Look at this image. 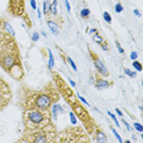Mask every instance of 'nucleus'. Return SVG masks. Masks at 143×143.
Here are the masks:
<instances>
[{"label": "nucleus", "mask_w": 143, "mask_h": 143, "mask_svg": "<svg viewBox=\"0 0 143 143\" xmlns=\"http://www.w3.org/2000/svg\"><path fill=\"white\" fill-rule=\"evenodd\" d=\"M89 14H91V11H89L88 9H82L81 10V16L83 19H87V17L89 16Z\"/></svg>", "instance_id": "obj_16"}, {"label": "nucleus", "mask_w": 143, "mask_h": 143, "mask_svg": "<svg viewBox=\"0 0 143 143\" xmlns=\"http://www.w3.org/2000/svg\"><path fill=\"white\" fill-rule=\"evenodd\" d=\"M70 119H71V122H72V125H76V123H77V119H76V116H75L73 111H72V113H70Z\"/></svg>", "instance_id": "obj_21"}, {"label": "nucleus", "mask_w": 143, "mask_h": 143, "mask_svg": "<svg viewBox=\"0 0 143 143\" xmlns=\"http://www.w3.org/2000/svg\"><path fill=\"white\" fill-rule=\"evenodd\" d=\"M116 47H118V49H119V53H120V54H123V53H125V51H123V49L121 48V45H120V43H119V42H116Z\"/></svg>", "instance_id": "obj_27"}, {"label": "nucleus", "mask_w": 143, "mask_h": 143, "mask_svg": "<svg viewBox=\"0 0 143 143\" xmlns=\"http://www.w3.org/2000/svg\"><path fill=\"white\" fill-rule=\"evenodd\" d=\"M115 111L118 113V115H120V116H122V113H121V110H120V109H115Z\"/></svg>", "instance_id": "obj_32"}, {"label": "nucleus", "mask_w": 143, "mask_h": 143, "mask_svg": "<svg viewBox=\"0 0 143 143\" xmlns=\"http://www.w3.org/2000/svg\"><path fill=\"white\" fill-rule=\"evenodd\" d=\"M70 106H71L73 114L77 115V118L82 121L83 126L86 127L87 133H88V135H92L93 131H94V128L97 127V123H95V121L93 120V118L89 115V113L86 110V108L78 102V99H77L75 103L70 104Z\"/></svg>", "instance_id": "obj_4"}, {"label": "nucleus", "mask_w": 143, "mask_h": 143, "mask_svg": "<svg viewBox=\"0 0 143 143\" xmlns=\"http://www.w3.org/2000/svg\"><path fill=\"white\" fill-rule=\"evenodd\" d=\"M133 14H135L136 16H138V17H141V12H140L138 10H133Z\"/></svg>", "instance_id": "obj_31"}, {"label": "nucleus", "mask_w": 143, "mask_h": 143, "mask_svg": "<svg viewBox=\"0 0 143 143\" xmlns=\"http://www.w3.org/2000/svg\"><path fill=\"white\" fill-rule=\"evenodd\" d=\"M50 11L54 16H56V14H58V1L56 0H54L53 4L50 5Z\"/></svg>", "instance_id": "obj_14"}, {"label": "nucleus", "mask_w": 143, "mask_h": 143, "mask_svg": "<svg viewBox=\"0 0 143 143\" xmlns=\"http://www.w3.org/2000/svg\"><path fill=\"white\" fill-rule=\"evenodd\" d=\"M66 61H67V62H69V64H70V65H71V67H72V69H73L75 71L77 70V66H76V64H75V62L72 61V59H71V58H69V56H66Z\"/></svg>", "instance_id": "obj_18"}, {"label": "nucleus", "mask_w": 143, "mask_h": 143, "mask_svg": "<svg viewBox=\"0 0 143 143\" xmlns=\"http://www.w3.org/2000/svg\"><path fill=\"white\" fill-rule=\"evenodd\" d=\"M103 17H104V20L106 21L108 23H110V22H111V17H110V14H109V12H106V11H105V12L103 14Z\"/></svg>", "instance_id": "obj_19"}, {"label": "nucleus", "mask_w": 143, "mask_h": 143, "mask_svg": "<svg viewBox=\"0 0 143 143\" xmlns=\"http://www.w3.org/2000/svg\"><path fill=\"white\" fill-rule=\"evenodd\" d=\"M23 122L26 127V132L42 130L53 125L49 111H42L39 109H32V108L23 109Z\"/></svg>", "instance_id": "obj_2"}, {"label": "nucleus", "mask_w": 143, "mask_h": 143, "mask_svg": "<svg viewBox=\"0 0 143 143\" xmlns=\"http://www.w3.org/2000/svg\"><path fill=\"white\" fill-rule=\"evenodd\" d=\"M53 76H54V82H55V87H56L58 92L64 97V99L69 103V105L76 102L78 99V97H76V94L67 86V83L64 81V78H61V76L58 73H53Z\"/></svg>", "instance_id": "obj_5"}, {"label": "nucleus", "mask_w": 143, "mask_h": 143, "mask_svg": "<svg viewBox=\"0 0 143 143\" xmlns=\"http://www.w3.org/2000/svg\"><path fill=\"white\" fill-rule=\"evenodd\" d=\"M48 53H49V69H53L54 65H55V62H54V56H53V53H51L50 50H48Z\"/></svg>", "instance_id": "obj_15"}, {"label": "nucleus", "mask_w": 143, "mask_h": 143, "mask_svg": "<svg viewBox=\"0 0 143 143\" xmlns=\"http://www.w3.org/2000/svg\"><path fill=\"white\" fill-rule=\"evenodd\" d=\"M88 51H89V55H91V59H92V61L94 64V66H95V69H97V71L99 72V75H102V76H105V77H108L109 76V71H108V69H106V66H105V64L100 60V58L89 48L88 49Z\"/></svg>", "instance_id": "obj_8"}, {"label": "nucleus", "mask_w": 143, "mask_h": 143, "mask_svg": "<svg viewBox=\"0 0 143 143\" xmlns=\"http://www.w3.org/2000/svg\"><path fill=\"white\" fill-rule=\"evenodd\" d=\"M108 115H110V118L115 121V125H116V126H120V125H119V121H118V119H116V116H115L114 114H111L110 111H108Z\"/></svg>", "instance_id": "obj_24"}, {"label": "nucleus", "mask_w": 143, "mask_h": 143, "mask_svg": "<svg viewBox=\"0 0 143 143\" xmlns=\"http://www.w3.org/2000/svg\"><path fill=\"white\" fill-rule=\"evenodd\" d=\"M125 73L128 75L130 77H136V76H137L136 72H133V71H131V70H128V69H125Z\"/></svg>", "instance_id": "obj_20"}, {"label": "nucleus", "mask_w": 143, "mask_h": 143, "mask_svg": "<svg viewBox=\"0 0 143 143\" xmlns=\"http://www.w3.org/2000/svg\"><path fill=\"white\" fill-rule=\"evenodd\" d=\"M60 93L56 91V87H54L51 83L47 86L42 91H27L24 102H23V109H39L42 111H49L54 103L59 100Z\"/></svg>", "instance_id": "obj_1"}, {"label": "nucleus", "mask_w": 143, "mask_h": 143, "mask_svg": "<svg viewBox=\"0 0 143 143\" xmlns=\"http://www.w3.org/2000/svg\"><path fill=\"white\" fill-rule=\"evenodd\" d=\"M50 0H44L43 1V12L45 15H49L50 14Z\"/></svg>", "instance_id": "obj_13"}, {"label": "nucleus", "mask_w": 143, "mask_h": 143, "mask_svg": "<svg viewBox=\"0 0 143 143\" xmlns=\"http://www.w3.org/2000/svg\"><path fill=\"white\" fill-rule=\"evenodd\" d=\"M7 12L12 17H23L27 14L24 9V0H9Z\"/></svg>", "instance_id": "obj_6"}, {"label": "nucleus", "mask_w": 143, "mask_h": 143, "mask_svg": "<svg viewBox=\"0 0 143 143\" xmlns=\"http://www.w3.org/2000/svg\"><path fill=\"white\" fill-rule=\"evenodd\" d=\"M92 135H94L93 141H95V142H108V137L105 136V133L103 132L98 126L94 128V131H93Z\"/></svg>", "instance_id": "obj_10"}, {"label": "nucleus", "mask_w": 143, "mask_h": 143, "mask_svg": "<svg viewBox=\"0 0 143 143\" xmlns=\"http://www.w3.org/2000/svg\"><path fill=\"white\" fill-rule=\"evenodd\" d=\"M133 125H135V128H136L138 132H143V127H142V125H141L140 122H135Z\"/></svg>", "instance_id": "obj_23"}, {"label": "nucleus", "mask_w": 143, "mask_h": 143, "mask_svg": "<svg viewBox=\"0 0 143 143\" xmlns=\"http://www.w3.org/2000/svg\"><path fill=\"white\" fill-rule=\"evenodd\" d=\"M31 6H32V9H37V4H36V0H31Z\"/></svg>", "instance_id": "obj_30"}, {"label": "nucleus", "mask_w": 143, "mask_h": 143, "mask_svg": "<svg viewBox=\"0 0 143 143\" xmlns=\"http://www.w3.org/2000/svg\"><path fill=\"white\" fill-rule=\"evenodd\" d=\"M110 86H113V82H111V81H106L105 78H102V77L97 76L95 82H94V87H95V89H98V91H103V89L109 88Z\"/></svg>", "instance_id": "obj_9"}, {"label": "nucleus", "mask_w": 143, "mask_h": 143, "mask_svg": "<svg viewBox=\"0 0 143 143\" xmlns=\"http://www.w3.org/2000/svg\"><path fill=\"white\" fill-rule=\"evenodd\" d=\"M111 131H113V133L115 135V137L118 138V141H119V142H122V138H121V137H120V135L115 131V128H113V127H111Z\"/></svg>", "instance_id": "obj_25"}, {"label": "nucleus", "mask_w": 143, "mask_h": 143, "mask_svg": "<svg viewBox=\"0 0 143 143\" xmlns=\"http://www.w3.org/2000/svg\"><path fill=\"white\" fill-rule=\"evenodd\" d=\"M65 5H66V9H67V11L70 12V11H71V7H70V2H69V0H65Z\"/></svg>", "instance_id": "obj_29"}, {"label": "nucleus", "mask_w": 143, "mask_h": 143, "mask_svg": "<svg viewBox=\"0 0 143 143\" xmlns=\"http://www.w3.org/2000/svg\"><path fill=\"white\" fill-rule=\"evenodd\" d=\"M48 26H49V28H50V31H51V33L53 34H58L59 33V26L55 23V22H53L51 20H49L48 21Z\"/></svg>", "instance_id": "obj_12"}, {"label": "nucleus", "mask_w": 143, "mask_h": 143, "mask_svg": "<svg viewBox=\"0 0 143 143\" xmlns=\"http://www.w3.org/2000/svg\"><path fill=\"white\" fill-rule=\"evenodd\" d=\"M122 10H123L122 5H121L120 2H118V4L115 5V11H116V12H122Z\"/></svg>", "instance_id": "obj_22"}, {"label": "nucleus", "mask_w": 143, "mask_h": 143, "mask_svg": "<svg viewBox=\"0 0 143 143\" xmlns=\"http://www.w3.org/2000/svg\"><path fill=\"white\" fill-rule=\"evenodd\" d=\"M92 39L95 42V43H98V44L102 47L104 50H108V49H109V47H108V43H106V42H105V41H104V39L102 38V36L98 33V31H95V32L93 33V37H92Z\"/></svg>", "instance_id": "obj_11"}, {"label": "nucleus", "mask_w": 143, "mask_h": 143, "mask_svg": "<svg viewBox=\"0 0 143 143\" xmlns=\"http://www.w3.org/2000/svg\"><path fill=\"white\" fill-rule=\"evenodd\" d=\"M69 81H70V84H71L72 87H75V86H76V83H75V82L72 81V80H69Z\"/></svg>", "instance_id": "obj_33"}, {"label": "nucleus", "mask_w": 143, "mask_h": 143, "mask_svg": "<svg viewBox=\"0 0 143 143\" xmlns=\"http://www.w3.org/2000/svg\"><path fill=\"white\" fill-rule=\"evenodd\" d=\"M11 98H12V93L9 84L0 77V111L9 105Z\"/></svg>", "instance_id": "obj_7"}, {"label": "nucleus", "mask_w": 143, "mask_h": 143, "mask_svg": "<svg viewBox=\"0 0 143 143\" xmlns=\"http://www.w3.org/2000/svg\"><path fill=\"white\" fill-rule=\"evenodd\" d=\"M38 39H39V34H38V32H34V33H33V36H32V41L37 42Z\"/></svg>", "instance_id": "obj_26"}, {"label": "nucleus", "mask_w": 143, "mask_h": 143, "mask_svg": "<svg viewBox=\"0 0 143 143\" xmlns=\"http://www.w3.org/2000/svg\"><path fill=\"white\" fill-rule=\"evenodd\" d=\"M131 59H132V60H136V59H137V53H136V51H132V53H131Z\"/></svg>", "instance_id": "obj_28"}, {"label": "nucleus", "mask_w": 143, "mask_h": 143, "mask_svg": "<svg viewBox=\"0 0 143 143\" xmlns=\"http://www.w3.org/2000/svg\"><path fill=\"white\" fill-rule=\"evenodd\" d=\"M132 66H135V69L137 70V71H142V64L138 61H136V60H133V64H132Z\"/></svg>", "instance_id": "obj_17"}, {"label": "nucleus", "mask_w": 143, "mask_h": 143, "mask_svg": "<svg viewBox=\"0 0 143 143\" xmlns=\"http://www.w3.org/2000/svg\"><path fill=\"white\" fill-rule=\"evenodd\" d=\"M56 130L54 125H50L45 128L36 130L31 132L24 133V138H22V142H32V143H45V142H55L56 141Z\"/></svg>", "instance_id": "obj_3"}]
</instances>
